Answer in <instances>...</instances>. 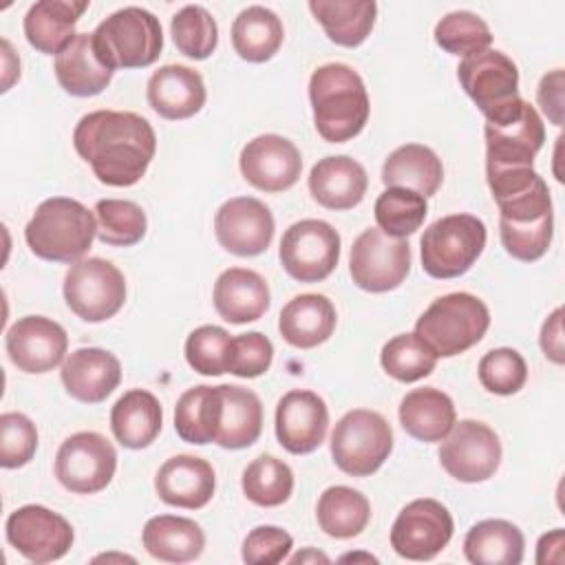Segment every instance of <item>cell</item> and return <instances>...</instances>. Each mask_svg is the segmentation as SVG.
<instances>
[{
    "label": "cell",
    "instance_id": "cell-1",
    "mask_svg": "<svg viewBox=\"0 0 565 565\" xmlns=\"http://www.w3.org/2000/svg\"><path fill=\"white\" fill-rule=\"evenodd\" d=\"M73 146L102 183L128 188L146 174L157 150V135L137 113L93 110L77 121Z\"/></svg>",
    "mask_w": 565,
    "mask_h": 565
},
{
    "label": "cell",
    "instance_id": "cell-2",
    "mask_svg": "<svg viewBox=\"0 0 565 565\" xmlns=\"http://www.w3.org/2000/svg\"><path fill=\"white\" fill-rule=\"evenodd\" d=\"M309 102L318 135L342 143L362 132L369 121V95L362 77L349 64L329 62L309 77Z\"/></svg>",
    "mask_w": 565,
    "mask_h": 565
},
{
    "label": "cell",
    "instance_id": "cell-3",
    "mask_svg": "<svg viewBox=\"0 0 565 565\" xmlns=\"http://www.w3.org/2000/svg\"><path fill=\"white\" fill-rule=\"evenodd\" d=\"M95 236V214L68 196L42 201L24 227L29 249L51 263H77L90 249Z\"/></svg>",
    "mask_w": 565,
    "mask_h": 565
},
{
    "label": "cell",
    "instance_id": "cell-4",
    "mask_svg": "<svg viewBox=\"0 0 565 565\" xmlns=\"http://www.w3.org/2000/svg\"><path fill=\"white\" fill-rule=\"evenodd\" d=\"M90 35L95 55L110 71L150 66L163 49L159 18L141 7H124L110 13Z\"/></svg>",
    "mask_w": 565,
    "mask_h": 565
},
{
    "label": "cell",
    "instance_id": "cell-5",
    "mask_svg": "<svg viewBox=\"0 0 565 565\" xmlns=\"http://www.w3.org/2000/svg\"><path fill=\"white\" fill-rule=\"evenodd\" d=\"M490 327V311L472 294L455 291L439 296L417 318L415 333L437 358H452L475 347Z\"/></svg>",
    "mask_w": 565,
    "mask_h": 565
},
{
    "label": "cell",
    "instance_id": "cell-6",
    "mask_svg": "<svg viewBox=\"0 0 565 565\" xmlns=\"http://www.w3.org/2000/svg\"><path fill=\"white\" fill-rule=\"evenodd\" d=\"M457 77L466 95L486 115V121H505L523 104L519 95V68L503 51L486 49L466 55L459 62Z\"/></svg>",
    "mask_w": 565,
    "mask_h": 565
},
{
    "label": "cell",
    "instance_id": "cell-7",
    "mask_svg": "<svg viewBox=\"0 0 565 565\" xmlns=\"http://www.w3.org/2000/svg\"><path fill=\"white\" fill-rule=\"evenodd\" d=\"M486 225L472 214H448L437 218L419 241L422 267L433 278H457L466 274L486 247Z\"/></svg>",
    "mask_w": 565,
    "mask_h": 565
},
{
    "label": "cell",
    "instance_id": "cell-8",
    "mask_svg": "<svg viewBox=\"0 0 565 565\" xmlns=\"http://www.w3.org/2000/svg\"><path fill=\"white\" fill-rule=\"evenodd\" d=\"M393 450L388 422L369 408L344 413L331 433V457L351 477L373 475Z\"/></svg>",
    "mask_w": 565,
    "mask_h": 565
},
{
    "label": "cell",
    "instance_id": "cell-9",
    "mask_svg": "<svg viewBox=\"0 0 565 565\" xmlns=\"http://www.w3.org/2000/svg\"><path fill=\"white\" fill-rule=\"evenodd\" d=\"M64 300L77 318L104 322L124 307L126 278L110 260H77L64 276Z\"/></svg>",
    "mask_w": 565,
    "mask_h": 565
},
{
    "label": "cell",
    "instance_id": "cell-10",
    "mask_svg": "<svg viewBox=\"0 0 565 565\" xmlns=\"http://www.w3.org/2000/svg\"><path fill=\"white\" fill-rule=\"evenodd\" d=\"M349 271L353 282L364 291L384 294L397 289L411 271V245L406 238L369 227L351 245Z\"/></svg>",
    "mask_w": 565,
    "mask_h": 565
},
{
    "label": "cell",
    "instance_id": "cell-11",
    "mask_svg": "<svg viewBox=\"0 0 565 565\" xmlns=\"http://www.w3.org/2000/svg\"><path fill=\"white\" fill-rule=\"evenodd\" d=\"M278 256L291 278L320 282L340 260V234L327 221H298L285 230Z\"/></svg>",
    "mask_w": 565,
    "mask_h": 565
},
{
    "label": "cell",
    "instance_id": "cell-12",
    "mask_svg": "<svg viewBox=\"0 0 565 565\" xmlns=\"http://www.w3.org/2000/svg\"><path fill=\"white\" fill-rule=\"evenodd\" d=\"M115 468V446L93 430L66 437L55 455V477L75 494H95L104 490L110 483Z\"/></svg>",
    "mask_w": 565,
    "mask_h": 565
},
{
    "label": "cell",
    "instance_id": "cell-13",
    "mask_svg": "<svg viewBox=\"0 0 565 565\" xmlns=\"http://www.w3.org/2000/svg\"><path fill=\"white\" fill-rule=\"evenodd\" d=\"M439 463L463 483H481L490 479L501 463V441L497 433L477 419H461L441 439Z\"/></svg>",
    "mask_w": 565,
    "mask_h": 565
},
{
    "label": "cell",
    "instance_id": "cell-14",
    "mask_svg": "<svg viewBox=\"0 0 565 565\" xmlns=\"http://www.w3.org/2000/svg\"><path fill=\"white\" fill-rule=\"evenodd\" d=\"M452 516L435 499H415L397 514L391 527V547L408 561L435 558L452 539Z\"/></svg>",
    "mask_w": 565,
    "mask_h": 565
},
{
    "label": "cell",
    "instance_id": "cell-15",
    "mask_svg": "<svg viewBox=\"0 0 565 565\" xmlns=\"http://www.w3.org/2000/svg\"><path fill=\"white\" fill-rule=\"evenodd\" d=\"M7 541L33 563H51L62 558L73 545L71 523L44 508L22 505L7 519Z\"/></svg>",
    "mask_w": 565,
    "mask_h": 565
},
{
    "label": "cell",
    "instance_id": "cell-16",
    "mask_svg": "<svg viewBox=\"0 0 565 565\" xmlns=\"http://www.w3.org/2000/svg\"><path fill=\"white\" fill-rule=\"evenodd\" d=\"M212 441L227 450L252 446L263 430V404L249 388L236 384L212 386Z\"/></svg>",
    "mask_w": 565,
    "mask_h": 565
},
{
    "label": "cell",
    "instance_id": "cell-17",
    "mask_svg": "<svg viewBox=\"0 0 565 565\" xmlns=\"http://www.w3.org/2000/svg\"><path fill=\"white\" fill-rule=\"evenodd\" d=\"M214 234L223 249L236 256H258L274 238V216L254 196L225 201L214 216Z\"/></svg>",
    "mask_w": 565,
    "mask_h": 565
},
{
    "label": "cell",
    "instance_id": "cell-18",
    "mask_svg": "<svg viewBox=\"0 0 565 565\" xmlns=\"http://www.w3.org/2000/svg\"><path fill=\"white\" fill-rule=\"evenodd\" d=\"M241 174L263 192L289 190L302 170V157L294 141L280 135H258L241 150Z\"/></svg>",
    "mask_w": 565,
    "mask_h": 565
},
{
    "label": "cell",
    "instance_id": "cell-19",
    "mask_svg": "<svg viewBox=\"0 0 565 565\" xmlns=\"http://www.w3.org/2000/svg\"><path fill=\"white\" fill-rule=\"evenodd\" d=\"M4 344L20 371L46 373L64 360L68 335L62 324L46 316H24L9 327Z\"/></svg>",
    "mask_w": 565,
    "mask_h": 565
},
{
    "label": "cell",
    "instance_id": "cell-20",
    "mask_svg": "<svg viewBox=\"0 0 565 565\" xmlns=\"http://www.w3.org/2000/svg\"><path fill=\"white\" fill-rule=\"evenodd\" d=\"M329 411L313 391H289L276 406V437L291 455L313 452L327 435Z\"/></svg>",
    "mask_w": 565,
    "mask_h": 565
},
{
    "label": "cell",
    "instance_id": "cell-21",
    "mask_svg": "<svg viewBox=\"0 0 565 565\" xmlns=\"http://www.w3.org/2000/svg\"><path fill=\"white\" fill-rule=\"evenodd\" d=\"M486 163L532 166L545 141V126L532 104L523 99L516 115L505 121H486Z\"/></svg>",
    "mask_w": 565,
    "mask_h": 565
},
{
    "label": "cell",
    "instance_id": "cell-22",
    "mask_svg": "<svg viewBox=\"0 0 565 565\" xmlns=\"http://www.w3.org/2000/svg\"><path fill=\"white\" fill-rule=\"evenodd\" d=\"M60 375L66 393L73 399L99 404L119 386L121 364L106 349L82 347L64 360Z\"/></svg>",
    "mask_w": 565,
    "mask_h": 565
},
{
    "label": "cell",
    "instance_id": "cell-23",
    "mask_svg": "<svg viewBox=\"0 0 565 565\" xmlns=\"http://www.w3.org/2000/svg\"><path fill=\"white\" fill-rule=\"evenodd\" d=\"M214 488V468L194 455H174L154 475L159 499L174 508L199 510L210 503Z\"/></svg>",
    "mask_w": 565,
    "mask_h": 565
},
{
    "label": "cell",
    "instance_id": "cell-24",
    "mask_svg": "<svg viewBox=\"0 0 565 565\" xmlns=\"http://www.w3.org/2000/svg\"><path fill=\"white\" fill-rule=\"evenodd\" d=\"M146 97L157 115L188 119L203 108L207 93L199 71L185 64H166L150 75Z\"/></svg>",
    "mask_w": 565,
    "mask_h": 565
},
{
    "label": "cell",
    "instance_id": "cell-25",
    "mask_svg": "<svg viewBox=\"0 0 565 565\" xmlns=\"http://www.w3.org/2000/svg\"><path fill=\"white\" fill-rule=\"evenodd\" d=\"M366 188V170L347 154L324 157L309 172V192L327 210H351L360 205Z\"/></svg>",
    "mask_w": 565,
    "mask_h": 565
},
{
    "label": "cell",
    "instance_id": "cell-26",
    "mask_svg": "<svg viewBox=\"0 0 565 565\" xmlns=\"http://www.w3.org/2000/svg\"><path fill=\"white\" fill-rule=\"evenodd\" d=\"M212 298L216 313L232 324L258 320L269 309L271 300L265 278L245 267L225 269L214 282Z\"/></svg>",
    "mask_w": 565,
    "mask_h": 565
},
{
    "label": "cell",
    "instance_id": "cell-27",
    "mask_svg": "<svg viewBox=\"0 0 565 565\" xmlns=\"http://www.w3.org/2000/svg\"><path fill=\"white\" fill-rule=\"evenodd\" d=\"M335 329V307L322 294H300L291 298L278 318L282 340L296 349H313L331 338Z\"/></svg>",
    "mask_w": 565,
    "mask_h": 565
},
{
    "label": "cell",
    "instance_id": "cell-28",
    "mask_svg": "<svg viewBox=\"0 0 565 565\" xmlns=\"http://www.w3.org/2000/svg\"><path fill=\"white\" fill-rule=\"evenodd\" d=\"M88 9L86 0H40L24 15L29 44L46 55H57L77 33L75 24Z\"/></svg>",
    "mask_w": 565,
    "mask_h": 565
},
{
    "label": "cell",
    "instance_id": "cell-29",
    "mask_svg": "<svg viewBox=\"0 0 565 565\" xmlns=\"http://www.w3.org/2000/svg\"><path fill=\"white\" fill-rule=\"evenodd\" d=\"M163 411L159 399L143 388L126 391L110 411L115 439L130 450L148 448L161 433Z\"/></svg>",
    "mask_w": 565,
    "mask_h": 565
},
{
    "label": "cell",
    "instance_id": "cell-30",
    "mask_svg": "<svg viewBox=\"0 0 565 565\" xmlns=\"http://www.w3.org/2000/svg\"><path fill=\"white\" fill-rule=\"evenodd\" d=\"M113 73L115 71L104 66L95 55L90 33H77L55 55V77L73 97L99 95L110 84Z\"/></svg>",
    "mask_w": 565,
    "mask_h": 565
},
{
    "label": "cell",
    "instance_id": "cell-31",
    "mask_svg": "<svg viewBox=\"0 0 565 565\" xmlns=\"http://www.w3.org/2000/svg\"><path fill=\"white\" fill-rule=\"evenodd\" d=\"M146 552L163 563H190L203 554L205 534L199 523L185 516L159 514L148 519L141 532Z\"/></svg>",
    "mask_w": 565,
    "mask_h": 565
},
{
    "label": "cell",
    "instance_id": "cell-32",
    "mask_svg": "<svg viewBox=\"0 0 565 565\" xmlns=\"http://www.w3.org/2000/svg\"><path fill=\"white\" fill-rule=\"evenodd\" d=\"M455 417L452 399L435 386L413 388L399 402L402 428L426 444L441 441L455 426Z\"/></svg>",
    "mask_w": 565,
    "mask_h": 565
},
{
    "label": "cell",
    "instance_id": "cell-33",
    "mask_svg": "<svg viewBox=\"0 0 565 565\" xmlns=\"http://www.w3.org/2000/svg\"><path fill=\"white\" fill-rule=\"evenodd\" d=\"M382 181L386 188H406L428 199L441 188L444 166L428 146L406 143L386 157Z\"/></svg>",
    "mask_w": 565,
    "mask_h": 565
},
{
    "label": "cell",
    "instance_id": "cell-34",
    "mask_svg": "<svg viewBox=\"0 0 565 565\" xmlns=\"http://www.w3.org/2000/svg\"><path fill=\"white\" fill-rule=\"evenodd\" d=\"M309 11L331 42L355 49L369 38L377 4L373 0H311Z\"/></svg>",
    "mask_w": 565,
    "mask_h": 565
},
{
    "label": "cell",
    "instance_id": "cell-35",
    "mask_svg": "<svg viewBox=\"0 0 565 565\" xmlns=\"http://www.w3.org/2000/svg\"><path fill=\"white\" fill-rule=\"evenodd\" d=\"M523 550V532L505 519L479 521L463 539V554L475 565H519Z\"/></svg>",
    "mask_w": 565,
    "mask_h": 565
},
{
    "label": "cell",
    "instance_id": "cell-36",
    "mask_svg": "<svg viewBox=\"0 0 565 565\" xmlns=\"http://www.w3.org/2000/svg\"><path fill=\"white\" fill-rule=\"evenodd\" d=\"M285 38V29L280 18L263 7L252 4L243 9L234 22H232V46L238 53V57L260 64L271 60Z\"/></svg>",
    "mask_w": 565,
    "mask_h": 565
},
{
    "label": "cell",
    "instance_id": "cell-37",
    "mask_svg": "<svg viewBox=\"0 0 565 565\" xmlns=\"http://www.w3.org/2000/svg\"><path fill=\"white\" fill-rule=\"evenodd\" d=\"M316 516L324 534L333 539H353L369 525L371 503L360 490L331 486L320 494Z\"/></svg>",
    "mask_w": 565,
    "mask_h": 565
},
{
    "label": "cell",
    "instance_id": "cell-38",
    "mask_svg": "<svg viewBox=\"0 0 565 565\" xmlns=\"http://www.w3.org/2000/svg\"><path fill=\"white\" fill-rule=\"evenodd\" d=\"M241 486L252 503L260 508H276L291 497L294 472L282 459L274 455H258L243 470Z\"/></svg>",
    "mask_w": 565,
    "mask_h": 565
},
{
    "label": "cell",
    "instance_id": "cell-39",
    "mask_svg": "<svg viewBox=\"0 0 565 565\" xmlns=\"http://www.w3.org/2000/svg\"><path fill=\"white\" fill-rule=\"evenodd\" d=\"M375 221L377 227L395 238H406L415 234L426 214H428V203L422 194L406 190V188H386L377 201H375Z\"/></svg>",
    "mask_w": 565,
    "mask_h": 565
},
{
    "label": "cell",
    "instance_id": "cell-40",
    "mask_svg": "<svg viewBox=\"0 0 565 565\" xmlns=\"http://www.w3.org/2000/svg\"><path fill=\"white\" fill-rule=\"evenodd\" d=\"M93 212L97 218V238L104 245L130 247L146 236V212L135 201L102 199Z\"/></svg>",
    "mask_w": 565,
    "mask_h": 565
},
{
    "label": "cell",
    "instance_id": "cell-41",
    "mask_svg": "<svg viewBox=\"0 0 565 565\" xmlns=\"http://www.w3.org/2000/svg\"><path fill=\"white\" fill-rule=\"evenodd\" d=\"M380 362L397 382H417L435 371L437 355L417 333H399L382 347Z\"/></svg>",
    "mask_w": 565,
    "mask_h": 565
},
{
    "label": "cell",
    "instance_id": "cell-42",
    "mask_svg": "<svg viewBox=\"0 0 565 565\" xmlns=\"http://www.w3.org/2000/svg\"><path fill=\"white\" fill-rule=\"evenodd\" d=\"M170 33L174 46L192 60L210 57L218 42V26L212 13L201 4H185L179 9L172 15Z\"/></svg>",
    "mask_w": 565,
    "mask_h": 565
},
{
    "label": "cell",
    "instance_id": "cell-43",
    "mask_svg": "<svg viewBox=\"0 0 565 565\" xmlns=\"http://www.w3.org/2000/svg\"><path fill=\"white\" fill-rule=\"evenodd\" d=\"M435 42L452 55L481 53L492 44L490 26L472 11H450L435 24Z\"/></svg>",
    "mask_w": 565,
    "mask_h": 565
},
{
    "label": "cell",
    "instance_id": "cell-44",
    "mask_svg": "<svg viewBox=\"0 0 565 565\" xmlns=\"http://www.w3.org/2000/svg\"><path fill=\"white\" fill-rule=\"evenodd\" d=\"M234 338L216 324L194 329L185 340V360L201 375L230 373Z\"/></svg>",
    "mask_w": 565,
    "mask_h": 565
},
{
    "label": "cell",
    "instance_id": "cell-45",
    "mask_svg": "<svg viewBox=\"0 0 565 565\" xmlns=\"http://www.w3.org/2000/svg\"><path fill=\"white\" fill-rule=\"evenodd\" d=\"M479 382L494 395H514L527 380V364L516 349L501 347L479 360Z\"/></svg>",
    "mask_w": 565,
    "mask_h": 565
},
{
    "label": "cell",
    "instance_id": "cell-46",
    "mask_svg": "<svg viewBox=\"0 0 565 565\" xmlns=\"http://www.w3.org/2000/svg\"><path fill=\"white\" fill-rule=\"evenodd\" d=\"M210 402L212 386L199 384L188 388L174 406V430L188 444H210Z\"/></svg>",
    "mask_w": 565,
    "mask_h": 565
},
{
    "label": "cell",
    "instance_id": "cell-47",
    "mask_svg": "<svg viewBox=\"0 0 565 565\" xmlns=\"http://www.w3.org/2000/svg\"><path fill=\"white\" fill-rule=\"evenodd\" d=\"M499 234L505 252L523 263L539 260L552 243L554 214L534 223H508L499 218Z\"/></svg>",
    "mask_w": 565,
    "mask_h": 565
},
{
    "label": "cell",
    "instance_id": "cell-48",
    "mask_svg": "<svg viewBox=\"0 0 565 565\" xmlns=\"http://www.w3.org/2000/svg\"><path fill=\"white\" fill-rule=\"evenodd\" d=\"M38 448L35 424L22 413L0 415V466L20 468L26 466Z\"/></svg>",
    "mask_w": 565,
    "mask_h": 565
},
{
    "label": "cell",
    "instance_id": "cell-49",
    "mask_svg": "<svg viewBox=\"0 0 565 565\" xmlns=\"http://www.w3.org/2000/svg\"><path fill=\"white\" fill-rule=\"evenodd\" d=\"M274 360V344L260 331H247L234 338L230 373L238 377H258L263 375Z\"/></svg>",
    "mask_w": 565,
    "mask_h": 565
},
{
    "label": "cell",
    "instance_id": "cell-50",
    "mask_svg": "<svg viewBox=\"0 0 565 565\" xmlns=\"http://www.w3.org/2000/svg\"><path fill=\"white\" fill-rule=\"evenodd\" d=\"M294 539L282 527L258 525L243 541V561L249 565H276L291 552Z\"/></svg>",
    "mask_w": 565,
    "mask_h": 565
},
{
    "label": "cell",
    "instance_id": "cell-51",
    "mask_svg": "<svg viewBox=\"0 0 565 565\" xmlns=\"http://www.w3.org/2000/svg\"><path fill=\"white\" fill-rule=\"evenodd\" d=\"M536 102L554 126L563 124V71L561 68L541 77L536 88Z\"/></svg>",
    "mask_w": 565,
    "mask_h": 565
},
{
    "label": "cell",
    "instance_id": "cell-52",
    "mask_svg": "<svg viewBox=\"0 0 565 565\" xmlns=\"http://www.w3.org/2000/svg\"><path fill=\"white\" fill-rule=\"evenodd\" d=\"M541 349L547 360L554 364L565 362V349H563V309H554L550 318L541 327Z\"/></svg>",
    "mask_w": 565,
    "mask_h": 565
},
{
    "label": "cell",
    "instance_id": "cell-53",
    "mask_svg": "<svg viewBox=\"0 0 565 565\" xmlns=\"http://www.w3.org/2000/svg\"><path fill=\"white\" fill-rule=\"evenodd\" d=\"M558 552H563V530L561 527H556L539 539L536 563H541V565L552 563V561L558 563V561H563V554H558Z\"/></svg>",
    "mask_w": 565,
    "mask_h": 565
},
{
    "label": "cell",
    "instance_id": "cell-54",
    "mask_svg": "<svg viewBox=\"0 0 565 565\" xmlns=\"http://www.w3.org/2000/svg\"><path fill=\"white\" fill-rule=\"evenodd\" d=\"M305 561H322V563H327L329 558L324 554H320V552H313V550H307V552H300V554L291 556V563H305Z\"/></svg>",
    "mask_w": 565,
    "mask_h": 565
}]
</instances>
